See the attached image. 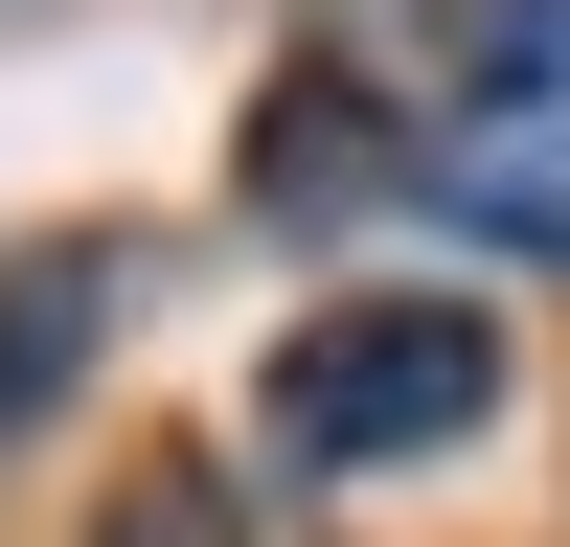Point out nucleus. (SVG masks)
I'll return each mask as SVG.
<instances>
[{
	"label": "nucleus",
	"instance_id": "1",
	"mask_svg": "<svg viewBox=\"0 0 570 547\" xmlns=\"http://www.w3.org/2000/svg\"><path fill=\"white\" fill-rule=\"evenodd\" d=\"M502 410V319L480 297H320L274 319L252 365V456L274 479H411V456H456Z\"/></svg>",
	"mask_w": 570,
	"mask_h": 547
},
{
	"label": "nucleus",
	"instance_id": "2",
	"mask_svg": "<svg viewBox=\"0 0 570 547\" xmlns=\"http://www.w3.org/2000/svg\"><path fill=\"white\" fill-rule=\"evenodd\" d=\"M434 206L570 251V0H434Z\"/></svg>",
	"mask_w": 570,
	"mask_h": 547
},
{
	"label": "nucleus",
	"instance_id": "3",
	"mask_svg": "<svg viewBox=\"0 0 570 547\" xmlns=\"http://www.w3.org/2000/svg\"><path fill=\"white\" fill-rule=\"evenodd\" d=\"M389 182H434V115H389L365 69H274V115H252V206H389Z\"/></svg>",
	"mask_w": 570,
	"mask_h": 547
},
{
	"label": "nucleus",
	"instance_id": "4",
	"mask_svg": "<svg viewBox=\"0 0 570 547\" xmlns=\"http://www.w3.org/2000/svg\"><path fill=\"white\" fill-rule=\"evenodd\" d=\"M91 547H320V525H297V479H274L252 434H183V456H137V479L91 501Z\"/></svg>",
	"mask_w": 570,
	"mask_h": 547
},
{
	"label": "nucleus",
	"instance_id": "5",
	"mask_svg": "<svg viewBox=\"0 0 570 547\" xmlns=\"http://www.w3.org/2000/svg\"><path fill=\"white\" fill-rule=\"evenodd\" d=\"M91 342H115V251H91V228H46V251H0V434H23V410L69 388Z\"/></svg>",
	"mask_w": 570,
	"mask_h": 547
}]
</instances>
